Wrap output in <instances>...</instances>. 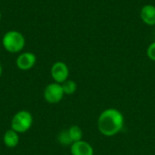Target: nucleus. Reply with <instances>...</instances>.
<instances>
[{"mask_svg":"<svg viewBox=\"0 0 155 155\" xmlns=\"http://www.w3.org/2000/svg\"><path fill=\"white\" fill-rule=\"evenodd\" d=\"M1 18H2V14H1V11H0V21H1Z\"/></svg>","mask_w":155,"mask_h":155,"instance_id":"2eb2a0df","label":"nucleus"},{"mask_svg":"<svg viewBox=\"0 0 155 155\" xmlns=\"http://www.w3.org/2000/svg\"><path fill=\"white\" fill-rule=\"evenodd\" d=\"M36 63V56L32 52H24L21 53L16 60L15 64L18 69L22 71H28L32 69Z\"/></svg>","mask_w":155,"mask_h":155,"instance_id":"423d86ee","label":"nucleus"},{"mask_svg":"<svg viewBox=\"0 0 155 155\" xmlns=\"http://www.w3.org/2000/svg\"><path fill=\"white\" fill-rule=\"evenodd\" d=\"M67 131L73 143L81 141L83 139V131L78 125H72Z\"/></svg>","mask_w":155,"mask_h":155,"instance_id":"9d476101","label":"nucleus"},{"mask_svg":"<svg viewBox=\"0 0 155 155\" xmlns=\"http://www.w3.org/2000/svg\"><path fill=\"white\" fill-rule=\"evenodd\" d=\"M4 144L8 148H15L19 143V134L10 129L7 130L3 136Z\"/></svg>","mask_w":155,"mask_h":155,"instance_id":"1a4fd4ad","label":"nucleus"},{"mask_svg":"<svg viewBox=\"0 0 155 155\" xmlns=\"http://www.w3.org/2000/svg\"><path fill=\"white\" fill-rule=\"evenodd\" d=\"M2 45L6 52L17 54L24 49L25 45V38L21 32L10 30L4 34L2 37Z\"/></svg>","mask_w":155,"mask_h":155,"instance_id":"f03ea898","label":"nucleus"},{"mask_svg":"<svg viewBox=\"0 0 155 155\" xmlns=\"http://www.w3.org/2000/svg\"><path fill=\"white\" fill-rule=\"evenodd\" d=\"M50 73L54 83L63 84L68 79L69 68L65 63L62 61H57L52 65Z\"/></svg>","mask_w":155,"mask_h":155,"instance_id":"39448f33","label":"nucleus"},{"mask_svg":"<svg viewBox=\"0 0 155 155\" xmlns=\"http://www.w3.org/2000/svg\"><path fill=\"white\" fill-rule=\"evenodd\" d=\"M140 17L145 25L150 26H154L155 5L151 4L144 5L140 11Z\"/></svg>","mask_w":155,"mask_h":155,"instance_id":"6e6552de","label":"nucleus"},{"mask_svg":"<svg viewBox=\"0 0 155 155\" xmlns=\"http://www.w3.org/2000/svg\"><path fill=\"white\" fill-rule=\"evenodd\" d=\"M154 32H155V25H154Z\"/></svg>","mask_w":155,"mask_h":155,"instance_id":"dca6fc26","label":"nucleus"},{"mask_svg":"<svg viewBox=\"0 0 155 155\" xmlns=\"http://www.w3.org/2000/svg\"><path fill=\"white\" fill-rule=\"evenodd\" d=\"M64 93L62 88L61 84L58 83H52L49 84L44 91V97L45 100L51 104H58L64 98Z\"/></svg>","mask_w":155,"mask_h":155,"instance_id":"20e7f679","label":"nucleus"},{"mask_svg":"<svg viewBox=\"0 0 155 155\" xmlns=\"http://www.w3.org/2000/svg\"><path fill=\"white\" fill-rule=\"evenodd\" d=\"M33 124V116L31 113L25 110L17 112L11 120V129L18 134L26 133Z\"/></svg>","mask_w":155,"mask_h":155,"instance_id":"7ed1b4c3","label":"nucleus"},{"mask_svg":"<svg viewBox=\"0 0 155 155\" xmlns=\"http://www.w3.org/2000/svg\"><path fill=\"white\" fill-rule=\"evenodd\" d=\"M58 142L63 144V145H71L73 143L70 136H69V134H68V131L67 130H64V131H62L59 134H58Z\"/></svg>","mask_w":155,"mask_h":155,"instance_id":"f8f14e48","label":"nucleus"},{"mask_svg":"<svg viewBox=\"0 0 155 155\" xmlns=\"http://www.w3.org/2000/svg\"><path fill=\"white\" fill-rule=\"evenodd\" d=\"M2 74H3V68H2V65L0 64V77L2 76Z\"/></svg>","mask_w":155,"mask_h":155,"instance_id":"4468645a","label":"nucleus"},{"mask_svg":"<svg viewBox=\"0 0 155 155\" xmlns=\"http://www.w3.org/2000/svg\"><path fill=\"white\" fill-rule=\"evenodd\" d=\"M146 54H147V56L150 60L155 62V41L153 42L152 44H150V45L147 48Z\"/></svg>","mask_w":155,"mask_h":155,"instance_id":"ddd939ff","label":"nucleus"},{"mask_svg":"<svg viewBox=\"0 0 155 155\" xmlns=\"http://www.w3.org/2000/svg\"><path fill=\"white\" fill-rule=\"evenodd\" d=\"M70 152L72 155H94L93 146L85 141H78L71 144Z\"/></svg>","mask_w":155,"mask_h":155,"instance_id":"0eeeda50","label":"nucleus"},{"mask_svg":"<svg viewBox=\"0 0 155 155\" xmlns=\"http://www.w3.org/2000/svg\"><path fill=\"white\" fill-rule=\"evenodd\" d=\"M61 85H62V88L64 90V94H68V95L73 94L77 90V84L73 80L67 79L65 82H64L63 84H61Z\"/></svg>","mask_w":155,"mask_h":155,"instance_id":"9b49d317","label":"nucleus"},{"mask_svg":"<svg viewBox=\"0 0 155 155\" xmlns=\"http://www.w3.org/2000/svg\"><path fill=\"white\" fill-rule=\"evenodd\" d=\"M124 118L123 114L114 108H109L101 113L97 120L99 132L107 137L118 134L124 128Z\"/></svg>","mask_w":155,"mask_h":155,"instance_id":"f257e3e1","label":"nucleus"}]
</instances>
